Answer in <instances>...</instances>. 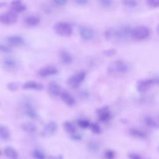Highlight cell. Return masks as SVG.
I'll use <instances>...</instances> for the list:
<instances>
[{"label": "cell", "mask_w": 159, "mask_h": 159, "mask_svg": "<svg viewBox=\"0 0 159 159\" xmlns=\"http://www.w3.org/2000/svg\"><path fill=\"white\" fill-rule=\"evenodd\" d=\"M7 42L9 46L19 47L22 45L24 42V39L19 35H12L7 37Z\"/></svg>", "instance_id": "2e32d148"}, {"label": "cell", "mask_w": 159, "mask_h": 159, "mask_svg": "<svg viewBox=\"0 0 159 159\" xmlns=\"http://www.w3.org/2000/svg\"><path fill=\"white\" fill-rule=\"evenodd\" d=\"M17 14L11 10L0 14V22L5 25H11L17 20Z\"/></svg>", "instance_id": "ba28073f"}, {"label": "cell", "mask_w": 159, "mask_h": 159, "mask_svg": "<svg viewBox=\"0 0 159 159\" xmlns=\"http://www.w3.org/2000/svg\"><path fill=\"white\" fill-rule=\"evenodd\" d=\"M124 6L129 7V8H133L137 6V1H132V0H125L122 1Z\"/></svg>", "instance_id": "f546056e"}, {"label": "cell", "mask_w": 159, "mask_h": 159, "mask_svg": "<svg viewBox=\"0 0 159 159\" xmlns=\"http://www.w3.org/2000/svg\"><path fill=\"white\" fill-rule=\"evenodd\" d=\"M79 33L81 38L85 41L91 40L95 36V33L93 29L86 25H83L80 27Z\"/></svg>", "instance_id": "30bf717a"}, {"label": "cell", "mask_w": 159, "mask_h": 159, "mask_svg": "<svg viewBox=\"0 0 159 159\" xmlns=\"http://www.w3.org/2000/svg\"><path fill=\"white\" fill-rule=\"evenodd\" d=\"M22 129L27 133L34 134L37 130L36 125L30 122H27L22 124Z\"/></svg>", "instance_id": "603a6c76"}, {"label": "cell", "mask_w": 159, "mask_h": 159, "mask_svg": "<svg viewBox=\"0 0 159 159\" xmlns=\"http://www.w3.org/2000/svg\"><path fill=\"white\" fill-rule=\"evenodd\" d=\"M75 3H76L78 5H86L88 3V1L87 0H76L75 1Z\"/></svg>", "instance_id": "b9f144b4"}, {"label": "cell", "mask_w": 159, "mask_h": 159, "mask_svg": "<svg viewBox=\"0 0 159 159\" xmlns=\"http://www.w3.org/2000/svg\"><path fill=\"white\" fill-rule=\"evenodd\" d=\"M89 127L95 134H99L101 132V127L97 123H91Z\"/></svg>", "instance_id": "4dcf8cb0"}, {"label": "cell", "mask_w": 159, "mask_h": 159, "mask_svg": "<svg viewBox=\"0 0 159 159\" xmlns=\"http://www.w3.org/2000/svg\"><path fill=\"white\" fill-rule=\"evenodd\" d=\"M86 75L85 71L83 70L78 71L73 74L67 79L66 83L70 87L72 88H76L84 80Z\"/></svg>", "instance_id": "5b68a950"}, {"label": "cell", "mask_w": 159, "mask_h": 159, "mask_svg": "<svg viewBox=\"0 0 159 159\" xmlns=\"http://www.w3.org/2000/svg\"><path fill=\"white\" fill-rule=\"evenodd\" d=\"M158 83V80L157 78L141 79L138 80L136 83V89L139 93H143L148 90L150 86L157 85Z\"/></svg>", "instance_id": "8992f818"}, {"label": "cell", "mask_w": 159, "mask_h": 159, "mask_svg": "<svg viewBox=\"0 0 159 159\" xmlns=\"http://www.w3.org/2000/svg\"><path fill=\"white\" fill-rule=\"evenodd\" d=\"M1 151H0V155H1Z\"/></svg>", "instance_id": "ee69618b"}, {"label": "cell", "mask_w": 159, "mask_h": 159, "mask_svg": "<svg viewBox=\"0 0 159 159\" xmlns=\"http://www.w3.org/2000/svg\"><path fill=\"white\" fill-rule=\"evenodd\" d=\"M11 137V132L9 128L2 124L0 125V139L3 140H7Z\"/></svg>", "instance_id": "44dd1931"}, {"label": "cell", "mask_w": 159, "mask_h": 159, "mask_svg": "<svg viewBox=\"0 0 159 159\" xmlns=\"http://www.w3.org/2000/svg\"><path fill=\"white\" fill-rule=\"evenodd\" d=\"M98 2L101 4V6L105 8H110L113 6L114 4V1L111 0H100L98 1Z\"/></svg>", "instance_id": "1f68e13d"}, {"label": "cell", "mask_w": 159, "mask_h": 159, "mask_svg": "<svg viewBox=\"0 0 159 159\" xmlns=\"http://www.w3.org/2000/svg\"><path fill=\"white\" fill-rule=\"evenodd\" d=\"M26 8L27 7L25 4L20 1H13L11 2V11L16 14L25 11Z\"/></svg>", "instance_id": "d6986e66"}, {"label": "cell", "mask_w": 159, "mask_h": 159, "mask_svg": "<svg viewBox=\"0 0 159 159\" xmlns=\"http://www.w3.org/2000/svg\"><path fill=\"white\" fill-rule=\"evenodd\" d=\"M129 133L133 137H135L139 139H144L147 135L146 133L143 130L136 127L130 128L129 130Z\"/></svg>", "instance_id": "7402d4cb"}, {"label": "cell", "mask_w": 159, "mask_h": 159, "mask_svg": "<svg viewBox=\"0 0 159 159\" xmlns=\"http://www.w3.org/2000/svg\"><path fill=\"white\" fill-rule=\"evenodd\" d=\"M71 138L73 140H80L81 139V136L80 134H76L75 132L73 134H71Z\"/></svg>", "instance_id": "60d3db41"}, {"label": "cell", "mask_w": 159, "mask_h": 159, "mask_svg": "<svg viewBox=\"0 0 159 159\" xmlns=\"http://www.w3.org/2000/svg\"><path fill=\"white\" fill-rule=\"evenodd\" d=\"M53 30L58 35L66 37L72 34L73 27L72 24L69 22L61 20L57 22L54 24Z\"/></svg>", "instance_id": "3957f363"}, {"label": "cell", "mask_w": 159, "mask_h": 159, "mask_svg": "<svg viewBox=\"0 0 159 159\" xmlns=\"http://www.w3.org/2000/svg\"><path fill=\"white\" fill-rule=\"evenodd\" d=\"M90 122L87 120V119H79L78 121H77V124L78 125L82 128V129H87L89 127L90 125Z\"/></svg>", "instance_id": "83f0119b"}, {"label": "cell", "mask_w": 159, "mask_h": 159, "mask_svg": "<svg viewBox=\"0 0 159 159\" xmlns=\"http://www.w3.org/2000/svg\"><path fill=\"white\" fill-rule=\"evenodd\" d=\"M144 122L145 124L150 127L158 129V121L151 116H147L144 118Z\"/></svg>", "instance_id": "cb8c5ba5"}, {"label": "cell", "mask_w": 159, "mask_h": 159, "mask_svg": "<svg viewBox=\"0 0 159 159\" xmlns=\"http://www.w3.org/2000/svg\"><path fill=\"white\" fill-rule=\"evenodd\" d=\"M146 3L148 6L152 8H157L159 6L158 0H147L146 1Z\"/></svg>", "instance_id": "e575fe53"}, {"label": "cell", "mask_w": 159, "mask_h": 159, "mask_svg": "<svg viewBox=\"0 0 159 159\" xmlns=\"http://www.w3.org/2000/svg\"><path fill=\"white\" fill-rule=\"evenodd\" d=\"M99 144L95 141H91L88 144V148L91 152H96L99 149Z\"/></svg>", "instance_id": "f1b7e54d"}, {"label": "cell", "mask_w": 159, "mask_h": 159, "mask_svg": "<svg viewBox=\"0 0 159 159\" xmlns=\"http://www.w3.org/2000/svg\"><path fill=\"white\" fill-rule=\"evenodd\" d=\"M150 29L146 25H140L132 28L130 37L136 40H142L147 39L150 35Z\"/></svg>", "instance_id": "277c9868"}, {"label": "cell", "mask_w": 159, "mask_h": 159, "mask_svg": "<svg viewBox=\"0 0 159 159\" xmlns=\"http://www.w3.org/2000/svg\"><path fill=\"white\" fill-rule=\"evenodd\" d=\"M132 28L129 25H121L115 27H109L104 32V37L107 40H124L130 36Z\"/></svg>", "instance_id": "6da1fadb"}, {"label": "cell", "mask_w": 159, "mask_h": 159, "mask_svg": "<svg viewBox=\"0 0 159 159\" xmlns=\"http://www.w3.org/2000/svg\"><path fill=\"white\" fill-rule=\"evenodd\" d=\"M102 53L106 57H112L116 53V50L113 48H109V49L104 50Z\"/></svg>", "instance_id": "836d02e7"}, {"label": "cell", "mask_w": 159, "mask_h": 159, "mask_svg": "<svg viewBox=\"0 0 159 159\" xmlns=\"http://www.w3.org/2000/svg\"><path fill=\"white\" fill-rule=\"evenodd\" d=\"M11 51V47L9 45L0 43V52L3 53H9Z\"/></svg>", "instance_id": "d590c367"}, {"label": "cell", "mask_w": 159, "mask_h": 159, "mask_svg": "<svg viewBox=\"0 0 159 159\" xmlns=\"http://www.w3.org/2000/svg\"><path fill=\"white\" fill-rule=\"evenodd\" d=\"M127 64L122 60H116L110 62L107 67L106 71L109 75L125 74L129 71Z\"/></svg>", "instance_id": "7a4b0ae2"}, {"label": "cell", "mask_w": 159, "mask_h": 159, "mask_svg": "<svg viewBox=\"0 0 159 159\" xmlns=\"http://www.w3.org/2000/svg\"><path fill=\"white\" fill-rule=\"evenodd\" d=\"M5 4H6L5 2H1V3H0V6H1V7H3V6H5Z\"/></svg>", "instance_id": "7bdbcfd3"}, {"label": "cell", "mask_w": 159, "mask_h": 159, "mask_svg": "<svg viewBox=\"0 0 159 159\" xmlns=\"http://www.w3.org/2000/svg\"><path fill=\"white\" fill-rule=\"evenodd\" d=\"M47 91L50 96L53 97H57L59 96L61 93L60 86L57 81H51L47 85Z\"/></svg>", "instance_id": "4fadbf2b"}, {"label": "cell", "mask_w": 159, "mask_h": 159, "mask_svg": "<svg viewBox=\"0 0 159 159\" xmlns=\"http://www.w3.org/2000/svg\"><path fill=\"white\" fill-rule=\"evenodd\" d=\"M32 156L34 159H45V155L39 149H35L32 152Z\"/></svg>", "instance_id": "4316f807"}, {"label": "cell", "mask_w": 159, "mask_h": 159, "mask_svg": "<svg viewBox=\"0 0 159 159\" xmlns=\"http://www.w3.org/2000/svg\"><path fill=\"white\" fill-rule=\"evenodd\" d=\"M1 66L3 69L7 71H12L16 68L17 61L13 58L6 57L1 60Z\"/></svg>", "instance_id": "5bb4252c"}, {"label": "cell", "mask_w": 159, "mask_h": 159, "mask_svg": "<svg viewBox=\"0 0 159 159\" xmlns=\"http://www.w3.org/2000/svg\"><path fill=\"white\" fill-rule=\"evenodd\" d=\"M19 84L17 82H10L7 84V88L11 91H17L19 88Z\"/></svg>", "instance_id": "d6a6232c"}, {"label": "cell", "mask_w": 159, "mask_h": 159, "mask_svg": "<svg viewBox=\"0 0 159 159\" xmlns=\"http://www.w3.org/2000/svg\"><path fill=\"white\" fill-rule=\"evenodd\" d=\"M97 116L100 121L106 122L110 120L111 117V114L108 106H102L97 109Z\"/></svg>", "instance_id": "8fae6325"}, {"label": "cell", "mask_w": 159, "mask_h": 159, "mask_svg": "<svg viewBox=\"0 0 159 159\" xmlns=\"http://www.w3.org/2000/svg\"><path fill=\"white\" fill-rule=\"evenodd\" d=\"M114 152L112 150H107L104 153V157L106 159H114Z\"/></svg>", "instance_id": "8d00e7d4"}, {"label": "cell", "mask_w": 159, "mask_h": 159, "mask_svg": "<svg viewBox=\"0 0 159 159\" xmlns=\"http://www.w3.org/2000/svg\"><path fill=\"white\" fill-rule=\"evenodd\" d=\"M59 58L60 61L65 65H69L73 61L72 55L66 50H61L60 51Z\"/></svg>", "instance_id": "ac0fdd59"}, {"label": "cell", "mask_w": 159, "mask_h": 159, "mask_svg": "<svg viewBox=\"0 0 159 159\" xmlns=\"http://www.w3.org/2000/svg\"><path fill=\"white\" fill-rule=\"evenodd\" d=\"M5 155L9 159H17L18 153L17 151L12 147H7L4 149Z\"/></svg>", "instance_id": "d4e9b609"}, {"label": "cell", "mask_w": 159, "mask_h": 159, "mask_svg": "<svg viewBox=\"0 0 159 159\" xmlns=\"http://www.w3.org/2000/svg\"><path fill=\"white\" fill-rule=\"evenodd\" d=\"M58 125L55 121L48 122L43 127L41 132V135L43 137H49L53 135L57 130Z\"/></svg>", "instance_id": "9c48e42d"}, {"label": "cell", "mask_w": 159, "mask_h": 159, "mask_svg": "<svg viewBox=\"0 0 159 159\" xmlns=\"http://www.w3.org/2000/svg\"><path fill=\"white\" fill-rule=\"evenodd\" d=\"M129 158L130 159H142L140 155L135 152H131L129 153Z\"/></svg>", "instance_id": "ab89813d"}, {"label": "cell", "mask_w": 159, "mask_h": 159, "mask_svg": "<svg viewBox=\"0 0 159 159\" xmlns=\"http://www.w3.org/2000/svg\"><path fill=\"white\" fill-rule=\"evenodd\" d=\"M22 88L28 90H34V91H40L43 88L42 84L33 80H29L25 82L22 84Z\"/></svg>", "instance_id": "e0dca14e"}, {"label": "cell", "mask_w": 159, "mask_h": 159, "mask_svg": "<svg viewBox=\"0 0 159 159\" xmlns=\"http://www.w3.org/2000/svg\"><path fill=\"white\" fill-rule=\"evenodd\" d=\"M79 96H80V97L83 99H86L89 97V93L87 90H82L80 92Z\"/></svg>", "instance_id": "f35d334b"}, {"label": "cell", "mask_w": 159, "mask_h": 159, "mask_svg": "<svg viewBox=\"0 0 159 159\" xmlns=\"http://www.w3.org/2000/svg\"><path fill=\"white\" fill-rule=\"evenodd\" d=\"M63 127L65 129V130L70 134H73L76 132V129L73 124L70 121H65L63 124Z\"/></svg>", "instance_id": "484cf974"}, {"label": "cell", "mask_w": 159, "mask_h": 159, "mask_svg": "<svg viewBox=\"0 0 159 159\" xmlns=\"http://www.w3.org/2000/svg\"><path fill=\"white\" fill-rule=\"evenodd\" d=\"M58 73V70L56 67L52 65H48L41 68L38 71V75L41 77H47L48 76L57 75Z\"/></svg>", "instance_id": "7c38bea8"}, {"label": "cell", "mask_w": 159, "mask_h": 159, "mask_svg": "<svg viewBox=\"0 0 159 159\" xmlns=\"http://www.w3.org/2000/svg\"><path fill=\"white\" fill-rule=\"evenodd\" d=\"M40 21V18L37 15H30L25 19V23L29 27H35L37 25Z\"/></svg>", "instance_id": "ffe728a7"}, {"label": "cell", "mask_w": 159, "mask_h": 159, "mask_svg": "<svg viewBox=\"0 0 159 159\" xmlns=\"http://www.w3.org/2000/svg\"><path fill=\"white\" fill-rule=\"evenodd\" d=\"M52 2L57 6H63L66 4L67 1L64 0H54Z\"/></svg>", "instance_id": "74e56055"}, {"label": "cell", "mask_w": 159, "mask_h": 159, "mask_svg": "<svg viewBox=\"0 0 159 159\" xmlns=\"http://www.w3.org/2000/svg\"><path fill=\"white\" fill-rule=\"evenodd\" d=\"M22 106L24 111V113L27 116L32 119H35L37 117V113L34 107V103L30 98H24L22 101Z\"/></svg>", "instance_id": "52a82bcc"}, {"label": "cell", "mask_w": 159, "mask_h": 159, "mask_svg": "<svg viewBox=\"0 0 159 159\" xmlns=\"http://www.w3.org/2000/svg\"><path fill=\"white\" fill-rule=\"evenodd\" d=\"M61 99L62 101L68 106L72 107L75 104V99L73 96L67 91H61L60 95Z\"/></svg>", "instance_id": "9a60e30c"}]
</instances>
